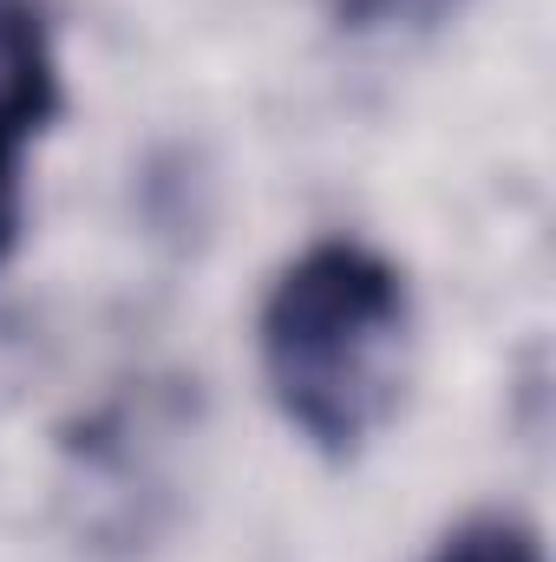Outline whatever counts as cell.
I'll return each mask as SVG.
<instances>
[{"mask_svg": "<svg viewBox=\"0 0 556 562\" xmlns=\"http://www.w3.org/2000/svg\"><path fill=\"white\" fill-rule=\"evenodd\" d=\"M407 276L367 243H314L263 301V373L281 419L314 451L354 458L407 386Z\"/></svg>", "mask_w": 556, "mask_h": 562, "instance_id": "obj_1", "label": "cell"}, {"mask_svg": "<svg viewBox=\"0 0 556 562\" xmlns=\"http://www.w3.org/2000/svg\"><path fill=\"white\" fill-rule=\"evenodd\" d=\"M0 99L33 125L59 112V59L40 20V0H0Z\"/></svg>", "mask_w": 556, "mask_h": 562, "instance_id": "obj_2", "label": "cell"}, {"mask_svg": "<svg viewBox=\"0 0 556 562\" xmlns=\"http://www.w3.org/2000/svg\"><path fill=\"white\" fill-rule=\"evenodd\" d=\"M425 562H544V543L518 517H471V524H458Z\"/></svg>", "mask_w": 556, "mask_h": 562, "instance_id": "obj_3", "label": "cell"}, {"mask_svg": "<svg viewBox=\"0 0 556 562\" xmlns=\"http://www.w3.org/2000/svg\"><path fill=\"white\" fill-rule=\"evenodd\" d=\"M471 0H334V20L347 33H432Z\"/></svg>", "mask_w": 556, "mask_h": 562, "instance_id": "obj_4", "label": "cell"}, {"mask_svg": "<svg viewBox=\"0 0 556 562\" xmlns=\"http://www.w3.org/2000/svg\"><path fill=\"white\" fill-rule=\"evenodd\" d=\"M40 125L20 112V105H7L0 99V262L13 256V243H20V223H26V190H20V144L33 138Z\"/></svg>", "mask_w": 556, "mask_h": 562, "instance_id": "obj_5", "label": "cell"}]
</instances>
